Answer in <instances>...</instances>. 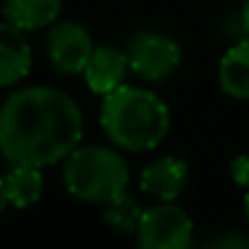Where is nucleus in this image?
<instances>
[{"label":"nucleus","instance_id":"1","mask_svg":"<svg viewBox=\"0 0 249 249\" xmlns=\"http://www.w3.org/2000/svg\"><path fill=\"white\" fill-rule=\"evenodd\" d=\"M83 137L78 103L52 86H32L5 98L0 110V149L10 166H54Z\"/></svg>","mask_w":249,"mask_h":249},{"label":"nucleus","instance_id":"2","mask_svg":"<svg viewBox=\"0 0 249 249\" xmlns=\"http://www.w3.org/2000/svg\"><path fill=\"white\" fill-rule=\"evenodd\" d=\"M100 127L107 140L124 152H149L164 142L171 115L157 93L122 83L103 95Z\"/></svg>","mask_w":249,"mask_h":249},{"label":"nucleus","instance_id":"3","mask_svg":"<svg viewBox=\"0 0 249 249\" xmlns=\"http://www.w3.org/2000/svg\"><path fill=\"white\" fill-rule=\"evenodd\" d=\"M66 191L86 203H110L130 186V171L124 159L110 147H76L64 161Z\"/></svg>","mask_w":249,"mask_h":249},{"label":"nucleus","instance_id":"4","mask_svg":"<svg viewBox=\"0 0 249 249\" xmlns=\"http://www.w3.org/2000/svg\"><path fill=\"white\" fill-rule=\"evenodd\" d=\"M193 242V220L191 215L174 205L171 200H161L144 210L142 222L137 227V244L144 249H186Z\"/></svg>","mask_w":249,"mask_h":249},{"label":"nucleus","instance_id":"5","mask_svg":"<svg viewBox=\"0 0 249 249\" xmlns=\"http://www.w3.org/2000/svg\"><path fill=\"white\" fill-rule=\"evenodd\" d=\"M127 59H130V69L137 76L147 81H164L178 69L183 52L181 44L169 35L157 30H144L130 39Z\"/></svg>","mask_w":249,"mask_h":249},{"label":"nucleus","instance_id":"6","mask_svg":"<svg viewBox=\"0 0 249 249\" xmlns=\"http://www.w3.org/2000/svg\"><path fill=\"white\" fill-rule=\"evenodd\" d=\"M95 52V44L88 35V30L78 22H56L47 35V54L52 66L59 73H83L90 56Z\"/></svg>","mask_w":249,"mask_h":249},{"label":"nucleus","instance_id":"7","mask_svg":"<svg viewBox=\"0 0 249 249\" xmlns=\"http://www.w3.org/2000/svg\"><path fill=\"white\" fill-rule=\"evenodd\" d=\"M188 183V166L183 159L161 157L152 161L140 176V191L157 200H176Z\"/></svg>","mask_w":249,"mask_h":249},{"label":"nucleus","instance_id":"8","mask_svg":"<svg viewBox=\"0 0 249 249\" xmlns=\"http://www.w3.org/2000/svg\"><path fill=\"white\" fill-rule=\"evenodd\" d=\"M32 69V47L25 37V30L13 22H3L0 27V86L10 88L22 81Z\"/></svg>","mask_w":249,"mask_h":249},{"label":"nucleus","instance_id":"9","mask_svg":"<svg viewBox=\"0 0 249 249\" xmlns=\"http://www.w3.org/2000/svg\"><path fill=\"white\" fill-rule=\"evenodd\" d=\"M127 71H132L127 52H120L110 44H100V47H95V52L83 71V78L93 93L107 95L110 90L122 86Z\"/></svg>","mask_w":249,"mask_h":249},{"label":"nucleus","instance_id":"10","mask_svg":"<svg viewBox=\"0 0 249 249\" xmlns=\"http://www.w3.org/2000/svg\"><path fill=\"white\" fill-rule=\"evenodd\" d=\"M5 20L25 32L49 27L61 15V0H5Z\"/></svg>","mask_w":249,"mask_h":249},{"label":"nucleus","instance_id":"11","mask_svg":"<svg viewBox=\"0 0 249 249\" xmlns=\"http://www.w3.org/2000/svg\"><path fill=\"white\" fill-rule=\"evenodd\" d=\"M220 88L234 100H249V37L227 49L220 61Z\"/></svg>","mask_w":249,"mask_h":249},{"label":"nucleus","instance_id":"12","mask_svg":"<svg viewBox=\"0 0 249 249\" xmlns=\"http://www.w3.org/2000/svg\"><path fill=\"white\" fill-rule=\"evenodd\" d=\"M44 176L37 166H13L3 178V200L13 208H30L42 198Z\"/></svg>","mask_w":249,"mask_h":249},{"label":"nucleus","instance_id":"13","mask_svg":"<svg viewBox=\"0 0 249 249\" xmlns=\"http://www.w3.org/2000/svg\"><path fill=\"white\" fill-rule=\"evenodd\" d=\"M142 215H144V210L140 208L137 198L130 196L127 191H124L122 196H117L115 200L105 203V210H103L105 222H107L115 232H122V234L137 232V227H140V222H142Z\"/></svg>","mask_w":249,"mask_h":249},{"label":"nucleus","instance_id":"14","mask_svg":"<svg viewBox=\"0 0 249 249\" xmlns=\"http://www.w3.org/2000/svg\"><path fill=\"white\" fill-rule=\"evenodd\" d=\"M208 247H222V249H239V247H249V237L244 234H232V232H225V234H217L208 242Z\"/></svg>","mask_w":249,"mask_h":249},{"label":"nucleus","instance_id":"15","mask_svg":"<svg viewBox=\"0 0 249 249\" xmlns=\"http://www.w3.org/2000/svg\"><path fill=\"white\" fill-rule=\"evenodd\" d=\"M232 178L239 183V186H244V188H249V154H242V157H237L234 161H232Z\"/></svg>","mask_w":249,"mask_h":249},{"label":"nucleus","instance_id":"16","mask_svg":"<svg viewBox=\"0 0 249 249\" xmlns=\"http://www.w3.org/2000/svg\"><path fill=\"white\" fill-rule=\"evenodd\" d=\"M239 20H242L244 32L249 35V0H244V3H242V15H239Z\"/></svg>","mask_w":249,"mask_h":249},{"label":"nucleus","instance_id":"17","mask_svg":"<svg viewBox=\"0 0 249 249\" xmlns=\"http://www.w3.org/2000/svg\"><path fill=\"white\" fill-rule=\"evenodd\" d=\"M244 215H247V222H249V191L244 196Z\"/></svg>","mask_w":249,"mask_h":249}]
</instances>
